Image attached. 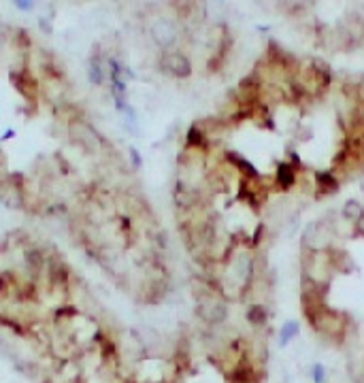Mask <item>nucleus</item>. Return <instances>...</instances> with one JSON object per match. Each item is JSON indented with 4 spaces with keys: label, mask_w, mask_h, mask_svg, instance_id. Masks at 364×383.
<instances>
[{
    "label": "nucleus",
    "mask_w": 364,
    "mask_h": 383,
    "mask_svg": "<svg viewBox=\"0 0 364 383\" xmlns=\"http://www.w3.org/2000/svg\"><path fill=\"white\" fill-rule=\"evenodd\" d=\"M226 160L232 162L234 166H239L241 171L247 174V177H258V171H256L254 166H251V162L245 160V157H241V156H237V154H232V151H228V154H226Z\"/></svg>",
    "instance_id": "4"
},
{
    "label": "nucleus",
    "mask_w": 364,
    "mask_h": 383,
    "mask_svg": "<svg viewBox=\"0 0 364 383\" xmlns=\"http://www.w3.org/2000/svg\"><path fill=\"white\" fill-rule=\"evenodd\" d=\"M262 230H264V228H262V226H260V228H258V230H256V236H254V243H258V241H260V236H262Z\"/></svg>",
    "instance_id": "16"
},
{
    "label": "nucleus",
    "mask_w": 364,
    "mask_h": 383,
    "mask_svg": "<svg viewBox=\"0 0 364 383\" xmlns=\"http://www.w3.org/2000/svg\"><path fill=\"white\" fill-rule=\"evenodd\" d=\"M232 379L237 381V383H249L251 379H254V370H251V366H249V364H241L239 368L234 370Z\"/></svg>",
    "instance_id": "7"
},
{
    "label": "nucleus",
    "mask_w": 364,
    "mask_h": 383,
    "mask_svg": "<svg viewBox=\"0 0 364 383\" xmlns=\"http://www.w3.org/2000/svg\"><path fill=\"white\" fill-rule=\"evenodd\" d=\"M247 319L251 324H262L266 319V311H264V307H260V305H254V307H249V311H247Z\"/></svg>",
    "instance_id": "9"
},
{
    "label": "nucleus",
    "mask_w": 364,
    "mask_h": 383,
    "mask_svg": "<svg viewBox=\"0 0 364 383\" xmlns=\"http://www.w3.org/2000/svg\"><path fill=\"white\" fill-rule=\"evenodd\" d=\"M296 334H298V324H296V322H288L281 328V332H279V345L285 347Z\"/></svg>",
    "instance_id": "6"
},
{
    "label": "nucleus",
    "mask_w": 364,
    "mask_h": 383,
    "mask_svg": "<svg viewBox=\"0 0 364 383\" xmlns=\"http://www.w3.org/2000/svg\"><path fill=\"white\" fill-rule=\"evenodd\" d=\"M337 190H339V183L330 173L317 174V192H320V194H330V192H337Z\"/></svg>",
    "instance_id": "3"
},
{
    "label": "nucleus",
    "mask_w": 364,
    "mask_h": 383,
    "mask_svg": "<svg viewBox=\"0 0 364 383\" xmlns=\"http://www.w3.org/2000/svg\"><path fill=\"white\" fill-rule=\"evenodd\" d=\"M311 375H313V381H315V383H324L326 370H324L322 364H315V366H313V370H311Z\"/></svg>",
    "instance_id": "12"
},
{
    "label": "nucleus",
    "mask_w": 364,
    "mask_h": 383,
    "mask_svg": "<svg viewBox=\"0 0 364 383\" xmlns=\"http://www.w3.org/2000/svg\"><path fill=\"white\" fill-rule=\"evenodd\" d=\"M89 79H92L94 83L103 81V72H100V66H98V60L96 58L89 60Z\"/></svg>",
    "instance_id": "11"
},
{
    "label": "nucleus",
    "mask_w": 364,
    "mask_h": 383,
    "mask_svg": "<svg viewBox=\"0 0 364 383\" xmlns=\"http://www.w3.org/2000/svg\"><path fill=\"white\" fill-rule=\"evenodd\" d=\"M186 140H188L190 147H203V145H205V137H203V132H200L198 126H192V128H190Z\"/></svg>",
    "instance_id": "8"
},
{
    "label": "nucleus",
    "mask_w": 364,
    "mask_h": 383,
    "mask_svg": "<svg viewBox=\"0 0 364 383\" xmlns=\"http://www.w3.org/2000/svg\"><path fill=\"white\" fill-rule=\"evenodd\" d=\"M362 213H364V211H362V207L358 205L356 200H349V202L345 205V215H347V217H351V219H360Z\"/></svg>",
    "instance_id": "10"
},
{
    "label": "nucleus",
    "mask_w": 364,
    "mask_h": 383,
    "mask_svg": "<svg viewBox=\"0 0 364 383\" xmlns=\"http://www.w3.org/2000/svg\"><path fill=\"white\" fill-rule=\"evenodd\" d=\"M162 66H164V70L171 72L173 77H190V72H192L190 60L181 53H169L164 58V62H162Z\"/></svg>",
    "instance_id": "1"
},
{
    "label": "nucleus",
    "mask_w": 364,
    "mask_h": 383,
    "mask_svg": "<svg viewBox=\"0 0 364 383\" xmlns=\"http://www.w3.org/2000/svg\"><path fill=\"white\" fill-rule=\"evenodd\" d=\"M15 7L21 9V11H30L32 9V2H30V0H15Z\"/></svg>",
    "instance_id": "13"
},
{
    "label": "nucleus",
    "mask_w": 364,
    "mask_h": 383,
    "mask_svg": "<svg viewBox=\"0 0 364 383\" xmlns=\"http://www.w3.org/2000/svg\"><path fill=\"white\" fill-rule=\"evenodd\" d=\"M277 179L279 183L283 185V188H290V185L294 183V171L290 164H285V162H281V164L277 166Z\"/></svg>",
    "instance_id": "5"
},
{
    "label": "nucleus",
    "mask_w": 364,
    "mask_h": 383,
    "mask_svg": "<svg viewBox=\"0 0 364 383\" xmlns=\"http://www.w3.org/2000/svg\"><path fill=\"white\" fill-rule=\"evenodd\" d=\"M13 137H15V132L13 130H7V132L2 134V140H9V139H13Z\"/></svg>",
    "instance_id": "15"
},
{
    "label": "nucleus",
    "mask_w": 364,
    "mask_h": 383,
    "mask_svg": "<svg viewBox=\"0 0 364 383\" xmlns=\"http://www.w3.org/2000/svg\"><path fill=\"white\" fill-rule=\"evenodd\" d=\"M151 35H154V38L160 45H171L177 36V30H175V26L169 24V21H158V24L151 28Z\"/></svg>",
    "instance_id": "2"
},
{
    "label": "nucleus",
    "mask_w": 364,
    "mask_h": 383,
    "mask_svg": "<svg viewBox=\"0 0 364 383\" xmlns=\"http://www.w3.org/2000/svg\"><path fill=\"white\" fill-rule=\"evenodd\" d=\"M130 157H132V164H134V166L141 164V156H139L137 149H130Z\"/></svg>",
    "instance_id": "14"
}]
</instances>
